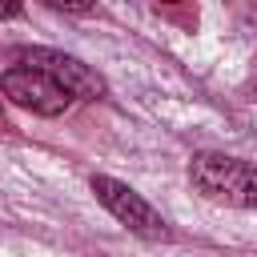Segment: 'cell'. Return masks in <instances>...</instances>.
Here are the masks:
<instances>
[{
    "label": "cell",
    "mask_w": 257,
    "mask_h": 257,
    "mask_svg": "<svg viewBox=\"0 0 257 257\" xmlns=\"http://www.w3.org/2000/svg\"><path fill=\"white\" fill-rule=\"evenodd\" d=\"M189 181L209 197L237 209H257V169L225 157V153H197L189 161Z\"/></svg>",
    "instance_id": "1"
},
{
    "label": "cell",
    "mask_w": 257,
    "mask_h": 257,
    "mask_svg": "<svg viewBox=\"0 0 257 257\" xmlns=\"http://www.w3.org/2000/svg\"><path fill=\"white\" fill-rule=\"evenodd\" d=\"M16 60H20V68L44 72V76H48L52 84H60L72 100H100V96H104L100 72H92L88 64H80V60L68 56V52H56V48H20Z\"/></svg>",
    "instance_id": "2"
},
{
    "label": "cell",
    "mask_w": 257,
    "mask_h": 257,
    "mask_svg": "<svg viewBox=\"0 0 257 257\" xmlns=\"http://www.w3.org/2000/svg\"><path fill=\"white\" fill-rule=\"evenodd\" d=\"M92 193H96V201L128 229V233H137V237H149V241H161V237H169V225H165V217L137 193V189H128L124 181H116V177H92Z\"/></svg>",
    "instance_id": "3"
},
{
    "label": "cell",
    "mask_w": 257,
    "mask_h": 257,
    "mask_svg": "<svg viewBox=\"0 0 257 257\" xmlns=\"http://www.w3.org/2000/svg\"><path fill=\"white\" fill-rule=\"evenodd\" d=\"M0 16H20V8H16V4H4V8H0Z\"/></svg>",
    "instance_id": "5"
},
{
    "label": "cell",
    "mask_w": 257,
    "mask_h": 257,
    "mask_svg": "<svg viewBox=\"0 0 257 257\" xmlns=\"http://www.w3.org/2000/svg\"><path fill=\"white\" fill-rule=\"evenodd\" d=\"M0 92L12 104H20L28 112H40V116H60L72 104V96L60 84H52L44 72H32V68H8L0 76Z\"/></svg>",
    "instance_id": "4"
},
{
    "label": "cell",
    "mask_w": 257,
    "mask_h": 257,
    "mask_svg": "<svg viewBox=\"0 0 257 257\" xmlns=\"http://www.w3.org/2000/svg\"><path fill=\"white\" fill-rule=\"evenodd\" d=\"M0 124H4V108H0Z\"/></svg>",
    "instance_id": "6"
}]
</instances>
